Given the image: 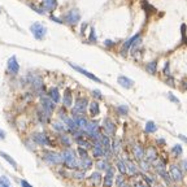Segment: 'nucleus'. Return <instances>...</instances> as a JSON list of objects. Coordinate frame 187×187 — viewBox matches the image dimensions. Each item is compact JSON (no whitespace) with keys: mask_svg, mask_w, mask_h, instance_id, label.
<instances>
[{"mask_svg":"<svg viewBox=\"0 0 187 187\" xmlns=\"http://www.w3.org/2000/svg\"><path fill=\"white\" fill-rule=\"evenodd\" d=\"M61 155H62V162L65 164V166H68V168H70V169L78 168L77 156H75V152L72 148H66Z\"/></svg>","mask_w":187,"mask_h":187,"instance_id":"1","label":"nucleus"},{"mask_svg":"<svg viewBox=\"0 0 187 187\" xmlns=\"http://www.w3.org/2000/svg\"><path fill=\"white\" fill-rule=\"evenodd\" d=\"M30 30H31V33H33L34 38L38 39V40L44 39V36H46V34H47V27L44 25H42L40 22L33 23V25L30 26Z\"/></svg>","mask_w":187,"mask_h":187,"instance_id":"2","label":"nucleus"},{"mask_svg":"<svg viewBox=\"0 0 187 187\" xmlns=\"http://www.w3.org/2000/svg\"><path fill=\"white\" fill-rule=\"evenodd\" d=\"M65 22L69 23V25H75V23H78L81 21V13L78 9H72L69 10V12L65 14L64 17Z\"/></svg>","mask_w":187,"mask_h":187,"instance_id":"3","label":"nucleus"},{"mask_svg":"<svg viewBox=\"0 0 187 187\" xmlns=\"http://www.w3.org/2000/svg\"><path fill=\"white\" fill-rule=\"evenodd\" d=\"M87 99L85 98H78L77 101H75L74 106H73V114H83L86 112V108H87Z\"/></svg>","mask_w":187,"mask_h":187,"instance_id":"4","label":"nucleus"},{"mask_svg":"<svg viewBox=\"0 0 187 187\" xmlns=\"http://www.w3.org/2000/svg\"><path fill=\"white\" fill-rule=\"evenodd\" d=\"M43 157H44V160H46L47 162L55 164V165L62 162V155H60V153H56V152H52V151H48V152H46Z\"/></svg>","mask_w":187,"mask_h":187,"instance_id":"5","label":"nucleus"},{"mask_svg":"<svg viewBox=\"0 0 187 187\" xmlns=\"http://www.w3.org/2000/svg\"><path fill=\"white\" fill-rule=\"evenodd\" d=\"M40 104H42V108L47 112V113L51 114L52 112L55 111V101L52 100L49 96H42L40 98Z\"/></svg>","mask_w":187,"mask_h":187,"instance_id":"6","label":"nucleus"},{"mask_svg":"<svg viewBox=\"0 0 187 187\" xmlns=\"http://www.w3.org/2000/svg\"><path fill=\"white\" fill-rule=\"evenodd\" d=\"M70 66L73 68L74 70H77L78 73H81V74H83L85 77H87L88 79H91V81H95V82H98V83H101V81L99 79L98 77H96L95 74H92V73H90V72H87L86 69H83V68H81V66H78V65H75V64H69Z\"/></svg>","mask_w":187,"mask_h":187,"instance_id":"7","label":"nucleus"},{"mask_svg":"<svg viewBox=\"0 0 187 187\" xmlns=\"http://www.w3.org/2000/svg\"><path fill=\"white\" fill-rule=\"evenodd\" d=\"M31 139H33L34 142H35L36 144H39V145H51L49 139L47 138L46 134H43V132H35V134H33Z\"/></svg>","mask_w":187,"mask_h":187,"instance_id":"8","label":"nucleus"},{"mask_svg":"<svg viewBox=\"0 0 187 187\" xmlns=\"http://www.w3.org/2000/svg\"><path fill=\"white\" fill-rule=\"evenodd\" d=\"M29 82H30V85L33 86L34 90H36V91H40L42 88H43V81H42V78L39 77V75L30 74L29 75Z\"/></svg>","mask_w":187,"mask_h":187,"instance_id":"9","label":"nucleus"},{"mask_svg":"<svg viewBox=\"0 0 187 187\" xmlns=\"http://www.w3.org/2000/svg\"><path fill=\"white\" fill-rule=\"evenodd\" d=\"M169 174H170L171 179H173L174 182H182V179H183L181 169H179L177 165H171L170 166V169H169Z\"/></svg>","mask_w":187,"mask_h":187,"instance_id":"10","label":"nucleus"},{"mask_svg":"<svg viewBox=\"0 0 187 187\" xmlns=\"http://www.w3.org/2000/svg\"><path fill=\"white\" fill-rule=\"evenodd\" d=\"M103 127H104V131L106 132V135H114V132H116V125H114V122L111 118L104 119Z\"/></svg>","mask_w":187,"mask_h":187,"instance_id":"11","label":"nucleus"},{"mask_svg":"<svg viewBox=\"0 0 187 187\" xmlns=\"http://www.w3.org/2000/svg\"><path fill=\"white\" fill-rule=\"evenodd\" d=\"M92 153H94V156H95V157H103V156H105V149H104L103 144L100 143V140L94 142Z\"/></svg>","mask_w":187,"mask_h":187,"instance_id":"12","label":"nucleus"},{"mask_svg":"<svg viewBox=\"0 0 187 187\" xmlns=\"http://www.w3.org/2000/svg\"><path fill=\"white\" fill-rule=\"evenodd\" d=\"M140 38V33H136L134 36H131L130 39H127L126 42L124 43V46H122V49H121V55H124L125 56V53H126L127 51H130V48H131V46H132V43H134L136 39H139Z\"/></svg>","mask_w":187,"mask_h":187,"instance_id":"13","label":"nucleus"},{"mask_svg":"<svg viewBox=\"0 0 187 187\" xmlns=\"http://www.w3.org/2000/svg\"><path fill=\"white\" fill-rule=\"evenodd\" d=\"M73 118H74L75 124H77L78 129L81 130H86V126H87L88 121L86 119V117L83 114H73Z\"/></svg>","mask_w":187,"mask_h":187,"instance_id":"14","label":"nucleus"},{"mask_svg":"<svg viewBox=\"0 0 187 187\" xmlns=\"http://www.w3.org/2000/svg\"><path fill=\"white\" fill-rule=\"evenodd\" d=\"M57 7V0H42V9L44 12H52Z\"/></svg>","mask_w":187,"mask_h":187,"instance_id":"15","label":"nucleus"},{"mask_svg":"<svg viewBox=\"0 0 187 187\" xmlns=\"http://www.w3.org/2000/svg\"><path fill=\"white\" fill-rule=\"evenodd\" d=\"M132 155H134V157L138 161H140V160H143V157H145V151L140 144H135L132 147Z\"/></svg>","mask_w":187,"mask_h":187,"instance_id":"16","label":"nucleus"},{"mask_svg":"<svg viewBox=\"0 0 187 187\" xmlns=\"http://www.w3.org/2000/svg\"><path fill=\"white\" fill-rule=\"evenodd\" d=\"M8 70H9L12 74H17L18 70H20V65H18L16 56H12L8 60Z\"/></svg>","mask_w":187,"mask_h":187,"instance_id":"17","label":"nucleus"},{"mask_svg":"<svg viewBox=\"0 0 187 187\" xmlns=\"http://www.w3.org/2000/svg\"><path fill=\"white\" fill-rule=\"evenodd\" d=\"M117 82H118L119 86H122L124 88H131L132 86H134V81H131L130 78L125 77V75H118V78H117Z\"/></svg>","mask_w":187,"mask_h":187,"instance_id":"18","label":"nucleus"},{"mask_svg":"<svg viewBox=\"0 0 187 187\" xmlns=\"http://www.w3.org/2000/svg\"><path fill=\"white\" fill-rule=\"evenodd\" d=\"M113 177H114L113 168H108L106 169L105 177H104V187H112V184H113Z\"/></svg>","mask_w":187,"mask_h":187,"instance_id":"19","label":"nucleus"},{"mask_svg":"<svg viewBox=\"0 0 187 187\" xmlns=\"http://www.w3.org/2000/svg\"><path fill=\"white\" fill-rule=\"evenodd\" d=\"M145 160L148 162H155L157 160V152L153 147H148L147 151H145Z\"/></svg>","mask_w":187,"mask_h":187,"instance_id":"20","label":"nucleus"},{"mask_svg":"<svg viewBox=\"0 0 187 187\" xmlns=\"http://www.w3.org/2000/svg\"><path fill=\"white\" fill-rule=\"evenodd\" d=\"M91 166H92V160H91L88 156L81 157L79 161H78V168H82L83 170H87V169H90Z\"/></svg>","mask_w":187,"mask_h":187,"instance_id":"21","label":"nucleus"},{"mask_svg":"<svg viewBox=\"0 0 187 187\" xmlns=\"http://www.w3.org/2000/svg\"><path fill=\"white\" fill-rule=\"evenodd\" d=\"M62 103H64V106L66 108H70L73 104V96H72V91L69 88H66L64 92V98H62Z\"/></svg>","mask_w":187,"mask_h":187,"instance_id":"22","label":"nucleus"},{"mask_svg":"<svg viewBox=\"0 0 187 187\" xmlns=\"http://www.w3.org/2000/svg\"><path fill=\"white\" fill-rule=\"evenodd\" d=\"M48 96L55 101V103H60V92L57 87H52L48 91Z\"/></svg>","mask_w":187,"mask_h":187,"instance_id":"23","label":"nucleus"},{"mask_svg":"<svg viewBox=\"0 0 187 187\" xmlns=\"http://www.w3.org/2000/svg\"><path fill=\"white\" fill-rule=\"evenodd\" d=\"M88 106H90V114L92 117L98 116V114L100 113V106H99L98 101H91V103L88 104Z\"/></svg>","mask_w":187,"mask_h":187,"instance_id":"24","label":"nucleus"},{"mask_svg":"<svg viewBox=\"0 0 187 187\" xmlns=\"http://www.w3.org/2000/svg\"><path fill=\"white\" fill-rule=\"evenodd\" d=\"M126 165H127V173L130 174V175H136L138 174V168H136V165H135L132 161H129L127 160L126 161Z\"/></svg>","mask_w":187,"mask_h":187,"instance_id":"25","label":"nucleus"},{"mask_svg":"<svg viewBox=\"0 0 187 187\" xmlns=\"http://www.w3.org/2000/svg\"><path fill=\"white\" fill-rule=\"evenodd\" d=\"M144 130H145V132H148V134H153V132L157 131V125H156L153 121H148L144 126Z\"/></svg>","mask_w":187,"mask_h":187,"instance_id":"26","label":"nucleus"},{"mask_svg":"<svg viewBox=\"0 0 187 187\" xmlns=\"http://www.w3.org/2000/svg\"><path fill=\"white\" fill-rule=\"evenodd\" d=\"M117 169H118L119 174H126L127 173V165H126V161L122 160V158H119L118 161H117Z\"/></svg>","mask_w":187,"mask_h":187,"instance_id":"27","label":"nucleus"},{"mask_svg":"<svg viewBox=\"0 0 187 187\" xmlns=\"http://www.w3.org/2000/svg\"><path fill=\"white\" fill-rule=\"evenodd\" d=\"M145 70H147L149 74H156V70H157V61H151L145 65Z\"/></svg>","mask_w":187,"mask_h":187,"instance_id":"28","label":"nucleus"},{"mask_svg":"<svg viewBox=\"0 0 187 187\" xmlns=\"http://www.w3.org/2000/svg\"><path fill=\"white\" fill-rule=\"evenodd\" d=\"M90 179H91V182H92V184L99 186V184H100V182H101V174L99 173V171H95V173L91 174Z\"/></svg>","mask_w":187,"mask_h":187,"instance_id":"29","label":"nucleus"},{"mask_svg":"<svg viewBox=\"0 0 187 187\" xmlns=\"http://www.w3.org/2000/svg\"><path fill=\"white\" fill-rule=\"evenodd\" d=\"M119 149H121V142H119V139H114L112 142V153L113 155H118Z\"/></svg>","mask_w":187,"mask_h":187,"instance_id":"30","label":"nucleus"},{"mask_svg":"<svg viewBox=\"0 0 187 187\" xmlns=\"http://www.w3.org/2000/svg\"><path fill=\"white\" fill-rule=\"evenodd\" d=\"M0 156H1V157L4 158V160H7L8 162H9L10 165L13 166V168H17V162H16V161L13 160V158L10 157V156L8 155V153H5V152H3V151H0Z\"/></svg>","mask_w":187,"mask_h":187,"instance_id":"31","label":"nucleus"},{"mask_svg":"<svg viewBox=\"0 0 187 187\" xmlns=\"http://www.w3.org/2000/svg\"><path fill=\"white\" fill-rule=\"evenodd\" d=\"M75 140H77V143H78V144H79V147H83V148H86V149L91 147L90 142H87V140H85V139H83V136L75 138Z\"/></svg>","mask_w":187,"mask_h":187,"instance_id":"32","label":"nucleus"},{"mask_svg":"<svg viewBox=\"0 0 187 187\" xmlns=\"http://www.w3.org/2000/svg\"><path fill=\"white\" fill-rule=\"evenodd\" d=\"M52 127H53L56 131H60V132H64L65 130H66V126H65V124H62V122H53Z\"/></svg>","mask_w":187,"mask_h":187,"instance_id":"33","label":"nucleus"},{"mask_svg":"<svg viewBox=\"0 0 187 187\" xmlns=\"http://www.w3.org/2000/svg\"><path fill=\"white\" fill-rule=\"evenodd\" d=\"M96 166H98L99 170H105V171H106V169H108V168H111V166H109V164L106 162L105 160H100V161H98Z\"/></svg>","mask_w":187,"mask_h":187,"instance_id":"34","label":"nucleus"},{"mask_svg":"<svg viewBox=\"0 0 187 187\" xmlns=\"http://www.w3.org/2000/svg\"><path fill=\"white\" fill-rule=\"evenodd\" d=\"M0 187H12V184H10L9 179H8L5 175H1V177H0Z\"/></svg>","mask_w":187,"mask_h":187,"instance_id":"35","label":"nucleus"},{"mask_svg":"<svg viewBox=\"0 0 187 187\" xmlns=\"http://www.w3.org/2000/svg\"><path fill=\"white\" fill-rule=\"evenodd\" d=\"M171 152L174 153V156H181L183 149H182V145L181 144H175L173 148H171Z\"/></svg>","mask_w":187,"mask_h":187,"instance_id":"36","label":"nucleus"},{"mask_svg":"<svg viewBox=\"0 0 187 187\" xmlns=\"http://www.w3.org/2000/svg\"><path fill=\"white\" fill-rule=\"evenodd\" d=\"M60 140H61V143L64 145H66V147H70V144H72V140H70V138L68 136V135L62 134L61 136H60Z\"/></svg>","mask_w":187,"mask_h":187,"instance_id":"37","label":"nucleus"},{"mask_svg":"<svg viewBox=\"0 0 187 187\" xmlns=\"http://www.w3.org/2000/svg\"><path fill=\"white\" fill-rule=\"evenodd\" d=\"M117 112H118V114H121V116H126V114L129 113V108H127L126 105H118L117 106Z\"/></svg>","mask_w":187,"mask_h":187,"instance_id":"38","label":"nucleus"},{"mask_svg":"<svg viewBox=\"0 0 187 187\" xmlns=\"http://www.w3.org/2000/svg\"><path fill=\"white\" fill-rule=\"evenodd\" d=\"M116 184H117V187H124L125 186V179H124V177H122V174H119V175L116 177Z\"/></svg>","mask_w":187,"mask_h":187,"instance_id":"39","label":"nucleus"},{"mask_svg":"<svg viewBox=\"0 0 187 187\" xmlns=\"http://www.w3.org/2000/svg\"><path fill=\"white\" fill-rule=\"evenodd\" d=\"M139 162H140V169H142L143 171H149V164H148L147 160H145V161L140 160Z\"/></svg>","mask_w":187,"mask_h":187,"instance_id":"40","label":"nucleus"},{"mask_svg":"<svg viewBox=\"0 0 187 187\" xmlns=\"http://www.w3.org/2000/svg\"><path fill=\"white\" fill-rule=\"evenodd\" d=\"M162 73L166 75V77H171V73H170V65H169V62H165V65H164V69H162Z\"/></svg>","mask_w":187,"mask_h":187,"instance_id":"41","label":"nucleus"},{"mask_svg":"<svg viewBox=\"0 0 187 187\" xmlns=\"http://www.w3.org/2000/svg\"><path fill=\"white\" fill-rule=\"evenodd\" d=\"M96 40H98V38H96V34H95V29L91 27L90 29V42L96 43Z\"/></svg>","mask_w":187,"mask_h":187,"instance_id":"42","label":"nucleus"},{"mask_svg":"<svg viewBox=\"0 0 187 187\" xmlns=\"http://www.w3.org/2000/svg\"><path fill=\"white\" fill-rule=\"evenodd\" d=\"M73 177H74V178H77V179H82L83 177H85V173H83V171H81V170H77V171H74V173H73Z\"/></svg>","mask_w":187,"mask_h":187,"instance_id":"43","label":"nucleus"},{"mask_svg":"<svg viewBox=\"0 0 187 187\" xmlns=\"http://www.w3.org/2000/svg\"><path fill=\"white\" fill-rule=\"evenodd\" d=\"M168 98L170 99V100L173 101V103H175V104H179V100H178V98H175V96H174V95H173V94H171V92H169V94H168Z\"/></svg>","mask_w":187,"mask_h":187,"instance_id":"44","label":"nucleus"},{"mask_svg":"<svg viewBox=\"0 0 187 187\" xmlns=\"http://www.w3.org/2000/svg\"><path fill=\"white\" fill-rule=\"evenodd\" d=\"M92 95L95 96L96 99H103V95H101V92L99 90H92Z\"/></svg>","mask_w":187,"mask_h":187,"instance_id":"45","label":"nucleus"},{"mask_svg":"<svg viewBox=\"0 0 187 187\" xmlns=\"http://www.w3.org/2000/svg\"><path fill=\"white\" fill-rule=\"evenodd\" d=\"M21 187H33V186H31V184L29 183L27 181H25V179H22V181H21Z\"/></svg>","mask_w":187,"mask_h":187,"instance_id":"46","label":"nucleus"},{"mask_svg":"<svg viewBox=\"0 0 187 187\" xmlns=\"http://www.w3.org/2000/svg\"><path fill=\"white\" fill-rule=\"evenodd\" d=\"M104 44H105V47H113V46H114V42H113V40H109V39H106V40L104 42Z\"/></svg>","mask_w":187,"mask_h":187,"instance_id":"47","label":"nucleus"},{"mask_svg":"<svg viewBox=\"0 0 187 187\" xmlns=\"http://www.w3.org/2000/svg\"><path fill=\"white\" fill-rule=\"evenodd\" d=\"M181 31H182V36H183V39H184V33H186V25H182L181 26Z\"/></svg>","mask_w":187,"mask_h":187,"instance_id":"48","label":"nucleus"},{"mask_svg":"<svg viewBox=\"0 0 187 187\" xmlns=\"http://www.w3.org/2000/svg\"><path fill=\"white\" fill-rule=\"evenodd\" d=\"M51 20H52V21H56L57 23H61V22H62V21L60 20V18H56V17H53V16H51Z\"/></svg>","mask_w":187,"mask_h":187,"instance_id":"49","label":"nucleus"},{"mask_svg":"<svg viewBox=\"0 0 187 187\" xmlns=\"http://www.w3.org/2000/svg\"><path fill=\"white\" fill-rule=\"evenodd\" d=\"M178 136H179V138H181V139H182V140H183V142H184V143H187V138H186V136H184V135H182V134H179V135H178Z\"/></svg>","mask_w":187,"mask_h":187,"instance_id":"50","label":"nucleus"},{"mask_svg":"<svg viewBox=\"0 0 187 187\" xmlns=\"http://www.w3.org/2000/svg\"><path fill=\"white\" fill-rule=\"evenodd\" d=\"M4 138H5V132L0 129V139H4Z\"/></svg>","mask_w":187,"mask_h":187,"instance_id":"51","label":"nucleus"},{"mask_svg":"<svg viewBox=\"0 0 187 187\" xmlns=\"http://www.w3.org/2000/svg\"><path fill=\"white\" fill-rule=\"evenodd\" d=\"M157 143H158V144H165V139H161V138H160V139H157Z\"/></svg>","mask_w":187,"mask_h":187,"instance_id":"52","label":"nucleus"},{"mask_svg":"<svg viewBox=\"0 0 187 187\" xmlns=\"http://www.w3.org/2000/svg\"><path fill=\"white\" fill-rule=\"evenodd\" d=\"M157 187H166V186H164V184H158Z\"/></svg>","mask_w":187,"mask_h":187,"instance_id":"53","label":"nucleus"},{"mask_svg":"<svg viewBox=\"0 0 187 187\" xmlns=\"http://www.w3.org/2000/svg\"><path fill=\"white\" fill-rule=\"evenodd\" d=\"M124 187H129V186H127V184H125V186H124Z\"/></svg>","mask_w":187,"mask_h":187,"instance_id":"54","label":"nucleus"},{"mask_svg":"<svg viewBox=\"0 0 187 187\" xmlns=\"http://www.w3.org/2000/svg\"><path fill=\"white\" fill-rule=\"evenodd\" d=\"M186 43H187V39H186Z\"/></svg>","mask_w":187,"mask_h":187,"instance_id":"55","label":"nucleus"}]
</instances>
